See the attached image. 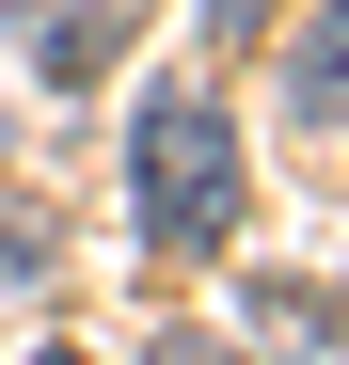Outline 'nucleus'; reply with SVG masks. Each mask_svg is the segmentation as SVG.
<instances>
[{
	"instance_id": "20e7f679",
	"label": "nucleus",
	"mask_w": 349,
	"mask_h": 365,
	"mask_svg": "<svg viewBox=\"0 0 349 365\" xmlns=\"http://www.w3.org/2000/svg\"><path fill=\"white\" fill-rule=\"evenodd\" d=\"M159 365H239V349H222V334H174V349H159Z\"/></svg>"
},
{
	"instance_id": "7ed1b4c3",
	"label": "nucleus",
	"mask_w": 349,
	"mask_h": 365,
	"mask_svg": "<svg viewBox=\"0 0 349 365\" xmlns=\"http://www.w3.org/2000/svg\"><path fill=\"white\" fill-rule=\"evenodd\" d=\"M286 111H302V128L349 111V0H318V16L286 32Z\"/></svg>"
},
{
	"instance_id": "0eeeda50",
	"label": "nucleus",
	"mask_w": 349,
	"mask_h": 365,
	"mask_svg": "<svg viewBox=\"0 0 349 365\" xmlns=\"http://www.w3.org/2000/svg\"><path fill=\"white\" fill-rule=\"evenodd\" d=\"M0 159H16V143H0Z\"/></svg>"
},
{
	"instance_id": "f257e3e1",
	"label": "nucleus",
	"mask_w": 349,
	"mask_h": 365,
	"mask_svg": "<svg viewBox=\"0 0 349 365\" xmlns=\"http://www.w3.org/2000/svg\"><path fill=\"white\" fill-rule=\"evenodd\" d=\"M127 207H143V238H174V255H207V238L239 222V128H222L207 80H159V96H143V128H127Z\"/></svg>"
},
{
	"instance_id": "39448f33",
	"label": "nucleus",
	"mask_w": 349,
	"mask_h": 365,
	"mask_svg": "<svg viewBox=\"0 0 349 365\" xmlns=\"http://www.w3.org/2000/svg\"><path fill=\"white\" fill-rule=\"evenodd\" d=\"M318 318H333V349H349V270H333V302H318Z\"/></svg>"
},
{
	"instance_id": "423d86ee",
	"label": "nucleus",
	"mask_w": 349,
	"mask_h": 365,
	"mask_svg": "<svg viewBox=\"0 0 349 365\" xmlns=\"http://www.w3.org/2000/svg\"><path fill=\"white\" fill-rule=\"evenodd\" d=\"M32 365H80V349H32Z\"/></svg>"
},
{
	"instance_id": "f03ea898",
	"label": "nucleus",
	"mask_w": 349,
	"mask_h": 365,
	"mask_svg": "<svg viewBox=\"0 0 349 365\" xmlns=\"http://www.w3.org/2000/svg\"><path fill=\"white\" fill-rule=\"evenodd\" d=\"M0 16H16V32H32V64H48V80L80 96V80L111 64V48L143 32V0H0Z\"/></svg>"
}]
</instances>
